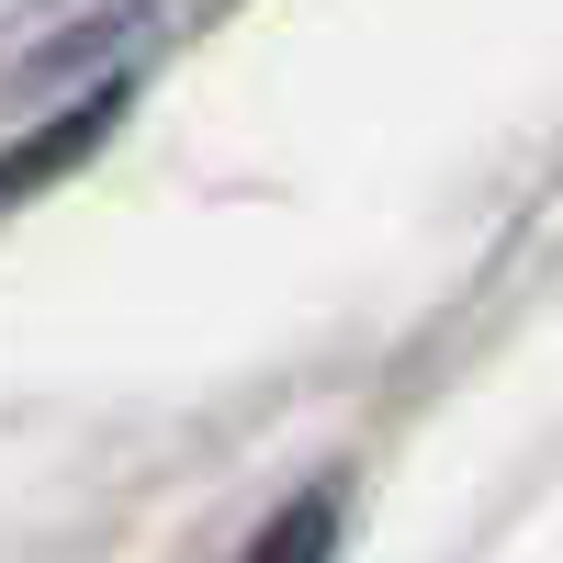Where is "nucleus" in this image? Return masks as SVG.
<instances>
[{
	"label": "nucleus",
	"mask_w": 563,
	"mask_h": 563,
	"mask_svg": "<svg viewBox=\"0 0 563 563\" xmlns=\"http://www.w3.org/2000/svg\"><path fill=\"white\" fill-rule=\"evenodd\" d=\"M327 541H339V507H327V496H305L282 530H260V552H249V563H327Z\"/></svg>",
	"instance_id": "1"
}]
</instances>
